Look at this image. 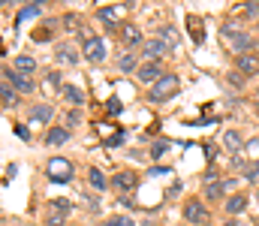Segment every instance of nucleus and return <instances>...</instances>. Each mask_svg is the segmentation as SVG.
Wrapping results in <instances>:
<instances>
[{
    "label": "nucleus",
    "instance_id": "58836bf2",
    "mask_svg": "<svg viewBox=\"0 0 259 226\" xmlns=\"http://www.w3.org/2000/svg\"><path fill=\"white\" fill-rule=\"evenodd\" d=\"M256 97H259V91H256Z\"/></svg>",
    "mask_w": 259,
    "mask_h": 226
},
{
    "label": "nucleus",
    "instance_id": "c85d7f7f",
    "mask_svg": "<svg viewBox=\"0 0 259 226\" xmlns=\"http://www.w3.org/2000/svg\"><path fill=\"white\" fill-rule=\"evenodd\" d=\"M69 208H72V205H69L66 199H58V202H52V211H61V217H64V214H69Z\"/></svg>",
    "mask_w": 259,
    "mask_h": 226
},
{
    "label": "nucleus",
    "instance_id": "4be33fe9",
    "mask_svg": "<svg viewBox=\"0 0 259 226\" xmlns=\"http://www.w3.org/2000/svg\"><path fill=\"white\" fill-rule=\"evenodd\" d=\"M0 97H3V109H9V106H15V103H18V97H15V91L9 87V81H3V91H0Z\"/></svg>",
    "mask_w": 259,
    "mask_h": 226
},
{
    "label": "nucleus",
    "instance_id": "f257e3e1",
    "mask_svg": "<svg viewBox=\"0 0 259 226\" xmlns=\"http://www.w3.org/2000/svg\"><path fill=\"white\" fill-rule=\"evenodd\" d=\"M220 36H223V42H229V49L235 52V55H250V49H253V36L250 33H244V30H238V27H223L220 30Z\"/></svg>",
    "mask_w": 259,
    "mask_h": 226
},
{
    "label": "nucleus",
    "instance_id": "f03ea898",
    "mask_svg": "<svg viewBox=\"0 0 259 226\" xmlns=\"http://www.w3.org/2000/svg\"><path fill=\"white\" fill-rule=\"evenodd\" d=\"M178 91H181V78L175 73H163V78L151 87V100H154V103H166V100H172Z\"/></svg>",
    "mask_w": 259,
    "mask_h": 226
},
{
    "label": "nucleus",
    "instance_id": "c9c22d12",
    "mask_svg": "<svg viewBox=\"0 0 259 226\" xmlns=\"http://www.w3.org/2000/svg\"><path fill=\"white\" fill-rule=\"evenodd\" d=\"M166 172H172V169H166V166H154V169H151L154 178H157V175H166Z\"/></svg>",
    "mask_w": 259,
    "mask_h": 226
},
{
    "label": "nucleus",
    "instance_id": "1a4fd4ad",
    "mask_svg": "<svg viewBox=\"0 0 259 226\" xmlns=\"http://www.w3.org/2000/svg\"><path fill=\"white\" fill-rule=\"evenodd\" d=\"M157 39H160L166 49H178V46H181V33H178V27H172V24H163V27L157 30Z\"/></svg>",
    "mask_w": 259,
    "mask_h": 226
},
{
    "label": "nucleus",
    "instance_id": "6e6552de",
    "mask_svg": "<svg viewBox=\"0 0 259 226\" xmlns=\"http://www.w3.org/2000/svg\"><path fill=\"white\" fill-rule=\"evenodd\" d=\"M3 78H6L15 91H21V94H30V91H33V78H30V75H21V73H15V70H3Z\"/></svg>",
    "mask_w": 259,
    "mask_h": 226
},
{
    "label": "nucleus",
    "instance_id": "ea45409f",
    "mask_svg": "<svg viewBox=\"0 0 259 226\" xmlns=\"http://www.w3.org/2000/svg\"><path fill=\"white\" fill-rule=\"evenodd\" d=\"M15 226H21V223H15Z\"/></svg>",
    "mask_w": 259,
    "mask_h": 226
},
{
    "label": "nucleus",
    "instance_id": "a878e982",
    "mask_svg": "<svg viewBox=\"0 0 259 226\" xmlns=\"http://www.w3.org/2000/svg\"><path fill=\"white\" fill-rule=\"evenodd\" d=\"M78 27H81V18H78L75 12L64 15V30H78Z\"/></svg>",
    "mask_w": 259,
    "mask_h": 226
},
{
    "label": "nucleus",
    "instance_id": "393cba45",
    "mask_svg": "<svg viewBox=\"0 0 259 226\" xmlns=\"http://www.w3.org/2000/svg\"><path fill=\"white\" fill-rule=\"evenodd\" d=\"M103 226H136V220L133 217H124V214H115V217H109Z\"/></svg>",
    "mask_w": 259,
    "mask_h": 226
},
{
    "label": "nucleus",
    "instance_id": "20e7f679",
    "mask_svg": "<svg viewBox=\"0 0 259 226\" xmlns=\"http://www.w3.org/2000/svg\"><path fill=\"white\" fill-rule=\"evenodd\" d=\"M184 220L193 226H202L211 220V214H208V208H205V202L202 199H187L184 202Z\"/></svg>",
    "mask_w": 259,
    "mask_h": 226
},
{
    "label": "nucleus",
    "instance_id": "473e14b6",
    "mask_svg": "<svg viewBox=\"0 0 259 226\" xmlns=\"http://www.w3.org/2000/svg\"><path fill=\"white\" fill-rule=\"evenodd\" d=\"M229 78H232V84H235V87H241V84H244V78H241V73H238V70L229 75Z\"/></svg>",
    "mask_w": 259,
    "mask_h": 226
},
{
    "label": "nucleus",
    "instance_id": "cd10ccee",
    "mask_svg": "<svg viewBox=\"0 0 259 226\" xmlns=\"http://www.w3.org/2000/svg\"><path fill=\"white\" fill-rule=\"evenodd\" d=\"M166 151H169V142H154V145H151V157H154V160H160Z\"/></svg>",
    "mask_w": 259,
    "mask_h": 226
},
{
    "label": "nucleus",
    "instance_id": "dca6fc26",
    "mask_svg": "<svg viewBox=\"0 0 259 226\" xmlns=\"http://www.w3.org/2000/svg\"><path fill=\"white\" fill-rule=\"evenodd\" d=\"M229 187H232V181H211V184H205V196L208 199H220Z\"/></svg>",
    "mask_w": 259,
    "mask_h": 226
},
{
    "label": "nucleus",
    "instance_id": "2f4dec72",
    "mask_svg": "<svg viewBox=\"0 0 259 226\" xmlns=\"http://www.w3.org/2000/svg\"><path fill=\"white\" fill-rule=\"evenodd\" d=\"M121 142H124V136H121V133H118V136H112V139H109V142H106V148H115V145H121Z\"/></svg>",
    "mask_w": 259,
    "mask_h": 226
},
{
    "label": "nucleus",
    "instance_id": "423d86ee",
    "mask_svg": "<svg viewBox=\"0 0 259 226\" xmlns=\"http://www.w3.org/2000/svg\"><path fill=\"white\" fill-rule=\"evenodd\" d=\"M136 78H139L142 84H151V87H154V84H157V81L163 78V73H160V64H157V61H148L145 67H139Z\"/></svg>",
    "mask_w": 259,
    "mask_h": 226
},
{
    "label": "nucleus",
    "instance_id": "ddd939ff",
    "mask_svg": "<svg viewBox=\"0 0 259 226\" xmlns=\"http://www.w3.org/2000/svg\"><path fill=\"white\" fill-rule=\"evenodd\" d=\"M52 115H55V109H52V106H46V103H39V106H33V109H30V121H33V124H49V121H52Z\"/></svg>",
    "mask_w": 259,
    "mask_h": 226
},
{
    "label": "nucleus",
    "instance_id": "7ed1b4c3",
    "mask_svg": "<svg viewBox=\"0 0 259 226\" xmlns=\"http://www.w3.org/2000/svg\"><path fill=\"white\" fill-rule=\"evenodd\" d=\"M46 175H49V181H72V163L64 160V157H52L49 163H46Z\"/></svg>",
    "mask_w": 259,
    "mask_h": 226
},
{
    "label": "nucleus",
    "instance_id": "bb28decb",
    "mask_svg": "<svg viewBox=\"0 0 259 226\" xmlns=\"http://www.w3.org/2000/svg\"><path fill=\"white\" fill-rule=\"evenodd\" d=\"M121 70H124V73H133V70H136V55H124V58H121ZM136 73H139V70H136Z\"/></svg>",
    "mask_w": 259,
    "mask_h": 226
},
{
    "label": "nucleus",
    "instance_id": "9d476101",
    "mask_svg": "<svg viewBox=\"0 0 259 226\" xmlns=\"http://www.w3.org/2000/svg\"><path fill=\"white\" fill-rule=\"evenodd\" d=\"M235 67H238V73L241 75H256L259 73V58L253 55V52H250V55H238Z\"/></svg>",
    "mask_w": 259,
    "mask_h": 226
},
{
    "label": "nucleus",
    "instance_id": "f3484780",
    "mask_svg": "<svg viewBox=\"0 0 259 226\" xmlns=\"http://www.w3.org/2000/svg\"><path fill=\"white\" fill-rule=\"evenodd\" d=\"M121 36H124L127 46H139V42H142V27H136V24H124V27H121Z\"/></svg>",
    "mask_w": 259,
    "mask_h": 226
},
{
    "label": "nucleus",
    "instance_id": "f704fd0d",
    "mask_svg": "<svg viewBox=\"0 0 259 226\" xmlns=\"http://www.w3.org/2000/svg\"><path fill=\"white\" fill-rule=\"evenodd\" d=\"M244 12H247V15H259V3H247Z\"/></svg>",
    "mask_w": 259,
    "mask_h": 226
},
{
    "label": "nucleus",
    "instance_id": "a211bd4d",
    "mask_svg": "<svg viewBox=\"0 0 259 226\" xmlns=\"http://www.w3.org/2000/svg\"><path fill=\"white\" fill-rule=\"evenodd\" d=\"M244 208H247V196L235 193V196H229V199H226V211H229V214H241Z\"/></svg>",
    "mask_w": 259,
    "mask_h": 226
},
{
    "label": "nucleus",
    "instance_id": "9b49d317",
    "mask_svg": "<svg viewBox=\"0 0 259 226\" xmlns=\"http://www.w3.org/2000/svg\"><path fill=\"white\" fill-rule=\"evenodd\" d=\"M112 187H115V190H121V193H130V190L136 187V175H133V172H115Z\"/></svg>",
    "mask_w": 259,
    "mask_h": 226
},
{
    "label": "nucleus",
    "instance_id": "aec40b11",
    "mask_svg": "<svg viewBox=\"0 0 259 226\" xmlns=\"http://www.w3.org/2000/svg\"><path fill=\"white\" fill-rule=\"evenodd\" d=\"M166 52H169V49H166V46H163L160 39H151V42H145V55H148L151 61H157V58H163Z\"/></svg>",
    "mask_w": 259,
    "mask_h": 226
},
{
    "label": "nucleus",
    "instance_id": "e433bc0d",
    "mask_svg": "<svg viewBox=\"0 0 259 226\" xmlns=\"http://www.w3.org/2000/svg\"><path fill=\"white\" fill-rule=\"evenodd\" d=\"M46 226H64V217H58V214H52V217H49V223Z\"/></svg>",
    "mask_w": 259,
    "mask_h": 226
},
{
    "label": "nucleus",
    "instance_id": "412c9836",
    "mask_svg": "<svg viewBox=\"0 0 259 226\" xmlns=\"http://www.w3.org/2000/svg\"><path fill=\"white\" fill-rule=\"evenodd\" d=\"M33 15H39V3H30V6H24V9L15 15V27H18V24H24V21H27V18H33Z\"/></svg>",
    "mask_w": 259,
    "mask_h": 226
},
{
    "label": "nucleus",
    "instance_id": "4468645a",
    "mask_svg": "<svg viewBox=\"0 0 259 226\" xmlns=\"http://www.w3.org/2000/svg\"><path fill=\"white\" fill-rule=\"evenodd\" d=\"M15 73H21V75L36 73V58H30V55H18V58H15Z\"/></svg>",
    "mask_w": 259,
    "mask_h": 226
},
{
    "label": "nucleus",
    "instance_id": "4c0bfd02",
    "mask_svg": "<svg viewBox=\"0 0 259 226\" xmlns=\"http://www.w3.org/2000/svg\"><path fill=\"white\" fill-rule=\"evenodd\" d=\"M223 226H241V223H238V220H226Z\"/></svg>",
    "mask_w": 259,
    "mask_h": 226
},
{
    "label": "nucleus",
    "instance_id": "7c9ffc66",
    "mask_svg": "<svg viewBox=\"0 0 259 226\" xmlns=\"http://www.w3.org/2000/svg\"><path fill=\"white\" fill-rule=\"evenodd\" d=\"M121 109H124V106H121L118 100H112V103H109V115H121Z\"/></svg>",
    "mask_w": 259,
    "mask_h": 226
},
{
    "label": "nucleus",
    "instance_id": "c756f323",
    "mask_svg": "<svg viewBox=\"0 0 259 226\" xmlns=\"http://www.w3.org/2000/svg\"><path fill=\"white\" fill-rule=\"evenodd\" d=\"M244 178H247V181H259V160L247 169V175H244Z\"/></svg>",
    "mask_w": 259,
    "mask_h": 226
},
{
    "label": "nucleus",
    "instance_id": "5701e85b",
    "mask_svg": "<svg viewBox=\"0 0 259 226\" xmlns=\"http://www.w3.org/2000/svg\"><path fill=\"white\" fill-rule=\"evenodd\" d=\"M88 178H91V184H94L97 190H106V187H109V181H106V175H103L100 169H91V172H88Z\"/></svg>",
    "mask_w": 259,
    "mask_h": 226
},
{
    "label": "nucleus",
    "instance_id": "2eb2a0df",
    "mask_svg": "<svg viewBox=\"0 0 259 226\" xmlns=\"http://www.w3.org/2000/svg\"><path fill=\"white\" fill-rule=\"evenodd\" d=\"M61 97L69 100L72 106H81V103H84V91H81V87H75V84H64V87H61Z\"/></svg>",
    "mask_w": 259,
    "mask_h": 226
},
{
    "label": "nucleus",
    "instance_id": "0eeeda50",
    "mask_svg": "<svg viewBox=\"0 0 259 226\" xmlns=\"http://www.w3.org/2000/svg\"><path fill=\"white\" fill-rule=\"evenodd\" d=\"M121 15H124V6H100L97 9V18L106 21L109 27H124L121 24Z\"/></svg>",
    "mask_w": 259,
    "mask_h": 226
},
{
    "label": "nucleus",
    "instance_id": "f8f14e48",
    "mask_svg": "<svg viewBox=\"0 0 259 226\" xmlns=\"http://www.w3.org/2000/svg\"><path fill=\"white\" fill-rule=\"evenodd\" d=\"M64 142H69V130H66V127H52L49 136H46V145H49V148H58V145H64Z\"/></svg>",
    "mask_w": 259,
    "mask_h": 226
},
{
    "label": "nucleus",
    "instance_id": "6ab92c4d",
    "mask_svg": "<svg viewBox=\"0 0 259 226\" xmlns=\"http://www.w3.org/2000/svg\"><path fill=\"white\" fill-rule=\"evenodd\" d=\"M223 145H226V148L235 154V151L244 148V139H241V136H238L235 130H226V133H223Z\"/></svg>",
    "mask_w": 259,
    "mask_h": 226
},
{
    "label": "nucleus",
    "instance_id": "72a5a7b5",
    "mask_svg": "<svg viewBox=\"0 0 259 226\" xmlns=\"http://www.w3.org/2000/svg\"><path fill=\"white\" fill-rule=\"evenodd\" d=\"M121 205H124V208H136V199H133V196H121Z\"/></svg>",
    "mask_w": 259,
    "mask_h": 226
},
{
    "label": "nucleus",
    "instance_id": "39448f33",
    "mask_svg": "<svg viewBox=\"0 0 259 226\" xmlns=\"http://www.w3.org/2000/svg\"><path fill=\"white\" fill-rule=\"evenodd\" d=\"M81 42H84V58L88 61H94V64L106 61V42L100 36H81Z\"/></svg>",
    "mask_w": 259,
    "mask_h": 226
},
{
    "label": "nucleus",
    "instance_id": "b1692460",
    "mask_svg": "<svg viewBox=\"0 0 259 226\" xmlns=\"http://www.w3.org/2000/svg\"><path fill=\"white\" fill-rule=\"evenodd\" d=\"M58 61H61V64H69V67H72V64H78V55H75V52H72L69 46H64V49L58 52Z\"/></svg>",
    "mask_w": 259,
    "mask_h": 226
}]
</instances>
